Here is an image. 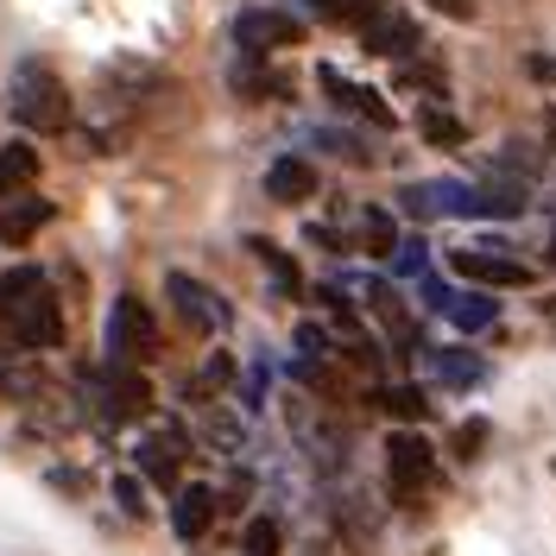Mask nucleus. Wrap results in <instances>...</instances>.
<instances>
[{"instance_id": "obj_8", "label": "nucleus", "mask_w": 556, "mask_h": 556, "mask_svg": "<svg viewBox=\"0 0 556 556\" xmlns=\"http://www.w3.org/2000/svg\"><path fill=\"white\" fill-rule=\"evenodd\" d=\"M450 266L462 278H475V285H493V291H525L531 285V266H519V260H506V247H455Z\"/></svg>"}, {"instance_id": "obj_23", "label": "nucleus", "mask_w": 556, "mask_h": 556, "mask_svg": "<svg viewBox=\"0 0 556 556\" xmlns=\"http://www.w3.org/2000/svg\"><path fill=\"white\" fill-rule=\"evenodd\" d=\"M361 247H367L374 260H380V253H399V228H392L386 208H367V215H361Z\"/></svg>"}, {"instance_id": "obj_25", "label": "nucleus", "mask_w": 556, "mask_h": 556, "mask_svg": "<svg viewBox=\"0 0 556 556\" xmlns=\"http://www.w3.org/2000/svg\"><path fill=\"white\" fill-rule=\"evenodd\" d=\"M222 386H235V354H208L197 367V392H222Z\"/></svg>"}, {"instance_id": "obj_30", "label": "nucleus", "mask_w": 556, "mask_h": 556, "mask_svg": "<svg viewBox=\"0 0 556 556\" xmlns=\"http://www.w3.org/2000/svg\"><path fill=\"white\" fill-rule=\"evenodd\" d=\"M392 0H336V20H348V26H374Z\"/></svg>"}, {"instance_id": "obj_24", "label": "nucleus", "mask_w": 556, "mask_h": 556, "mask_svg": "<svg viewBox=\"0 0 556 556\" xmlns=\"http://www.w3.org/2000/svg\"><path fill=\"white\" fill-rule=\"evenodd\" d=\"M486 437H493V430H486V417H468V424H455V455H462V462H481Z\"/></svg>"}, {"instance_id": "obj_1", "label": "nucleus", "mask_w": 556, "mask_h": 556, "mask_svg": "<svg viewBox=\"0 0 556 556\" xmlns=\"http://www.w3.org/2000/svg\"><path fill=\"white\" fill-rule=\"evenodd\" d=\"M525 184H462V177H437V184H405L399 208L417 222H437V215H500L513 222L525 215Z\"/></svg>"}, {"instance_id": "obj_9", "label": "nucleus", "mask_w": 556, "mask_h": 556, "mask_svg": "<svg viewBox=\"0 0 556 556\" xmlns=\"http://www.w3.org/2000/svg\"><path fill=\"white\" fill-rule=\"evenodd\" d=\"M7 336H13L20 348H58V342H64V311H58V298L38 285L33 298L7 316Z\"/></svg>"}, {"instance_id": "obj_15", "label": "nucleus", "mask_w": 556, "mask_h": 556, "mask_svg": "<svg viewBox=\"0 0 556 556\" xmlns=\"http://www.w3.org/2000/svg\"><path fill=\"white\" fill-rule=\"evenodd\" d=\"M215 486H177V500H172V531L184 538V544H197L208 525H215Z\"/></svg>"}, {"instance_id": "obj_32", "label": "nucleus", "mask_w": 556, "mask_h": 556, "mask_svg": "<svg viewBox=\"0 0 556 556\" xmlns=\"http://www.w3.org/2000/svg\"><path fill=\"white\" fill-rule=\"evenodd\" d=\"M399 83H405V89H430V96H443V70H430V64H405L399 70Z\"/></svg>"}, {"instance_id": "obj_21", "label": "nucleus", "mask_w": 556, "mask_h": 556, "mask_svg": "<svg viewBox=\"0 0 556 556\" xmlns=\"http://www.w3.org/2000/svg\"><path fill=\"white\" fill-rule=\"evenodd\" d=\"M241 556H285V525H278L273 513L247 519V531H241Z\"/></svg>"}, {"instance_id": "obj_11", "label": "nucleus", "mask_w": 556, "mask_h": 556, "mask_svg": "<svg viewBox=\"0 0 556 556\" xmlns=\"http://www.w3.org/2000/svg\"><path fill=\"white\" fill-rule=\"evenodd\" d=\"M266 197H273V203H311L316 197V165L304 159V152L273 159V165H266Z\"/></svg>"}, {"instance_id": "obj_19", "label": "nucleus", "mask_w": 556, "mask_h": 556, "mask_svg": "<svg viewBox=\"0 0 556 556\" xmlns=\"http://www.w3.org/2000/svg\"><path fill=\"white\" fill-rule=\"evenodd\" d=\"M493 316H500V304L486 298V291H462L450 304V323L462 329V336H481V329H493Z\"/></svg>"}, {"instance_id": "obj_27", "label": "nucleus", "mask_w": 556, "mask_h": 556, "mask_svg": "<svg viewBox=\"0 0 556 556\" xmlns=\"http://www.w3.org/2000/svg\"><path fill=\"white\" fill-rule=\"evenodd\" d=\"M424 139H430V146H462V139H468V127L430 108V114H424Z\"/></svg>"}, {"instance_id": "obj_33", "label": "nucleus", "mask_w": 556, "mask_h": 556, "mask_svg": "<svg viewBox=\"0 0 556 556\" xmlns=\"http://www.w3.org/2000/svg\"><path fill=\"white\" fill-rule=\"evenodd\" d=\"M525 70H531L538 83H556V58H544V51H538V58H531V64H525Z\"/></svg>"}, {"instance_id": "obj_10", "label": "nucleus", "mask_w": 556, "mask_h": 556, "mask_svg": "<svg viewBox=\"0 0 556 556\" xmlns=\"http://www.w3.org/2000/svg\"><path fill=\"white\" fill-rule=\"evenodd\" d=\"M316 76H323V89L336 96V108H342V114H361L367 127H392V108H386V96H374V89H361V83H348V76H342L336 64H323Z\"/></svg>"}, {"instance_id": "obj_28", "label": "nucleus", "mask_w": 556, "mask_h": 556, "mask_svg": "<svg viewBox=\"0 0 556 556\" xmlns=\"http://www.w3.org/2000/svg\"><path fill=\"white\" fill-rule=\"evenodd\" d=\"M380 405H386V412H392V417H405V424H412V417H424V412H430L417 386H392V392H386Z\"/></svg>"}, {"instance_id": "obj_13", "label": "nucleus", "mask_w": 556, "mask_h": 556, "mask_svg": "<svg viewBox=\"0 0 556 556\" xmlns=\"http://www.w3.org/2000/svg\"><path fill=\"white\" fill-rule=\"evenodd\" d=\"M139 475L146 481H159V486H177V462H184V437L177 430H152V437H139Z\"/></svg>"}, {"instance_id": "obj_6", "label": "nucleus", "mask_w": 556, "mask_h": 556, "mask_svg": "<svg viewBox=\"0 0 556 556\" xmlns=\"http://www.w3.org/2000/svg\"><path fill=\"white\" fill-rule=\"evenodd\" d=\"M430 481H437L430 443H424L417 430H392V437H386V486H392V500H417Z\"/></svg>"}, {"instance_id": "obj_29", "label": "nucleus", "mask_w": 556, "mask_h": 556, "mask_svg": "<svg viewBox=\"0 0 556 556\" xmlns=\"http://www.w3.org/2000/svg\"><path fill=\"white\" fill-rule=\"evenodd\" d=\"M114 506L127 513V519H146V486L134 475H114Z\"/></svg>"}, {"instance_id": "obj_7", "label": "nucleus", "mask_w": 556, "mask_h": 556, "mask_svg": "<svg viewBox=\"0 0 556 556\" xmlns=\"http://www.w3.org/2000/svg\"><path fill=\"white\" fill-rule=\"evenodd\" d=\"M298 38H304V20L285 13V7H247V13H235V45L253 51V58L285 51V45H298Z\"/></svg>"}, {"instance_id": "obj_26", "label": "nucleus", "mask_w": 556, "mask_h": 556, "mask_svg": "<svg viewBox=\"0 0 556 556\" xmlns=\"http://www.w3.org/2000/svg\"><path fill=\"white\" fill-rule=\"evenodd\" d=\"M424 273H430V247L424 241H405L392 253V278H424Z\"/></svg>"}, {"instance_id": "obj_4", "label": "nucleus", "mask_w": 556, "mask_h": 556, "mask_svg": "<svg viewBox=\"0 0 556 556\" xmlns=\"http://www.w3.org/2000/svg\"><path fill=\"white\" fill-rule=\"evenodd\" d=\"M102 342H108V361L139 367V361H152V348H159V323H152V311H146L139 298H114Z\"/></svg>"}, {"instance_id": "obj_34", "label": "nucleus", "mask_w": 556, "mask_h": 556, "mask_svg": "<svg viewBox=\"0 0 556 556\" xmlns=\"http://www.w3.org/2000/svg\"><path fill=\"white\" fill-rule=\"evenodd\" d=\"M430 7H443L450 20H475V0H430Z\"/></svg>"}, {"instance_id": "obj_16", "label": "nucleus", "mask_w": 556, "mask_h": 556, "mask_svg": "<svg viewBox=\"0 0 556 556\" xmlns=\"http://www.w3.org/2000/svg\"><path fill=\"white\" fill-rule=\"evenodd\" d=\"M51 215H58V208L45 203V197H7V203H0V241H7V247H26L38 228L51 222Z\"/></svg>"}, {"instance_id": "obj_14", "label": "nucleus", "mask_w": 556, "mask_h": 556, "mask_svg": "<svg viewBox=\"0 0 556 556\" xmlns=\"http://www.w3.org/2000/svg\"><path fill=\"white\" fill-rule=\"evenodd\" d=\"M481 354H468V348H437V354H424V380L443 386V392H462V386H481Z\"/></svg>"}, {"instance_id": "obj_35", "label": "nucleus", "mask_w": 556, "mask_h": 556, "mask_svg": "<svg viewBox=\"0 0 556 556\" xmlns=\"http://www.w3.org/2000/svg\"><path fill=\"white\" fill-rule=\"evenodd\" d=\"M551 266H556V247H551Z\"/></svg>"}, {"instance_id": "obj_31", "label": "nucleus", "mask_w": 556, "mask_h": 556, "mask_svg": "<svg viewBox=\"0 0 556 556\" xmlns=\"http://www.w3.org/2000/svg\"><path fill=\"white\" fill-rule=\"evenodd\" d=\"M298 348H304L311 361H323V354H336V336H329L323 323H298Z\"/></svg>"}, {"instance_id": "obj_20", "label": "nucleus", "mask_w": 556, "mask_h": 556, "mask_svg": "<svg viewBox=\"0 0 556 556\" xmlns=\"http://www.w3.org/2000/svg\"><path fill=\"white\" fill-rule=\"evenodd\" d=\"M38 285H45V273H38V266H13V273H0V329H7V316L20 311Z\"/></svg>"}, {"instance_id": "obj_12", "label": "nucleus", "mask_w": 556, "mask_h": 556, "mask_svg": "<svg viewBox=\"0 0 556 556\" xmlns=\"http://www.w3.org/2000/svg\"><path fill=\"white\" fill-rule=\"evenodd\" d=\"M361 45H367L374 58H399V64H405L417 51V20H405L399 7H386L374 26H361Z\"/></svg>"}, {"instance_id": "obj_2", "label": "nucleus", "mask_w": 556, "mask_h": 556, "mask_svg": "<svg viewBox=\"0 0 556 556\" xmlns=\"http://www.w3.org/2000/svg\"><path fill=\"white\" fill-rule=\"evenodd\" d=\"M7 114H13L26 134H64V127H70V89H64V76L45 64V58L13 64V83H7Z\"/></svg>"}, {"instance_id": "obj_18", "label": "nucleus", "mask_w": 556, "mask_h": 556, "mask_svg": "<svg viewBox=\"0 0 556 556\" xmlns=\"http://www.w3.org/2000/svg\"><path fill=\"white\" fill-rule=\"evenodd\" d=\"M38 177V152L33 146H0V203L13 197V190H26Z\"/></svg>"}, {"instance_id": "obj_3", "label": "nucleus", "mask_w": 556, "mask_h": 556, "mask_svg": "<svg viewBox=\"0 0 556 556\" xmlns=\"http://www.w3.org/2000/svg\"><path fill=\"white\" fill-rule=\"evenodd\" d=\"M83 386H89V399H96V412H102L108 424H134V417H146V405H152L146 374H139V367H121V361L83 374Z\"/></svg>"}, {"instance_id": "obj_5", "label": "nucleus", "mask_w": 556, "mask_h": 556, "mask_svg": "<svg viewBox=\"0 0 556 556\" xmlns=\"http://www.w3.org/2000/svg\"><path fill=\"white\" fill-rule=\"evenodd\" d=\"M165 298H172V311L184 316V329H197V336H222V329L235 323L228 298H222L215 285H203V278H190V273H165Z\"/></svg>"}, {"instance_id": "obj_17", "label": "nucleus", "mask_w": 556, "mask_h": 556, "mask_svg": "<svg viewBox=\"0 0 556 556\" xmlns=\"http://www.w3.org/2000/svg\"><path fill=\"white\" fill-rule=\"evenodd\" d=\"M336 298H361L374 316H399V304H392V285H386V278H374V273H342Z\"/></svg>"}, {"instance_id": "obj_22", "label": "nucleus", "mask_w": 556, "mask_h": 556, "mask_svg": "<svg viewBox=\"0 0 556 556\" xmlns=\"http://www.w3.org/2000/svg\"><path fill=\"white\" fill-rule=\"evenodd\" d=\"M253 253H260V266L273 273L278 298H298V291H304V278H298V266H291V253H278L273 241H253Z\"/></svg>"}]
</instances>
